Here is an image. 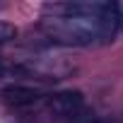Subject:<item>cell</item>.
I'll return each mask as SVG.
<instances>
[{
  "label": "cell",
  "mask_w": 123,
  "mask_h": 123,
  "mask_svg": "<svg viewBox=\"0 0 123 123\" xmlns=\"http://www.w3.org/2000/svg\"><path fill=\"white\" fill-rule=\"evenodd\" d=\"M53 12L46 19V29L53 39L68 43H94L109 41L116 31V5L106 3H68V5H48Z\"/></svg>",
  "instance_id": "cell-1"
},
{
  "label": "cell",
  "mask_w": 123,
  "mask_h": 123,
  "mask_svg": "<svg viewBox=\"0 0 123 123\" xmlns=\"http://www.w3.org/2000/svg\"><path fill=\"white\" fill-rule=\"evenodd\" d=\"M85 104V97L82 92L77 89H70V92H58L48 99V109L58 116H75Z\"/></svg>",
  "instance_id": "cell-2"
},
{
  "label": "cell",
  "mask_w": 123,
  "mask_h": 123,
  "mask_svg": "<svg viewBox=\"0 0 123 123\" xmlns=\"http://www.w3.org/2000/svg\"><path fill=\"white\" fill-rule=\"evenodd\" d=\"M3 99H5L10 106L27 109V106H34V104L41 101V92L29 89V87H22V85H12V87L3 89Z\"/></svg>",
  "instance_id": "cell-3"
},
{
  "label": "cell",
  "mask_w": 123,
  "mask_h": 123,
  "mask_svg": "<svg viewBox=\"0 0 123 123\" xmlns=\"http://www.w3.org/2000/svg\"><path fill=\"white\" fill-rule=\"evenodd\" d=\"M31 70L17 63H7V60L0 58V77H29Z\"/></svg>",
  "instance_id": "cell-4"
},
{
  "label": "cell",
  "mask_w": 123,
  "mask_h": 123,
  "mask_svg": "<svg viewBox=\"0 0 123 123\" xmlns=\"http://www.w3.org/2000/svg\"><path fill=\"white\" fill-rule=\"evenodd\" d=\"M17 36V27L10 22H0V43H7Z\"/></svg>",
  "instance_id": "cell-5"
},
{
  "label": "cell",
  "mask_w": 123,
  "mask_h": 123,
  "mask_svg": "<svg viewBox=\"0 0 123 123\" xmlns=\"http://www.w3.org/2000/svg\"><path fill=\"white\" fill-rule=\"evenodd\" d=\"M116 17H118V22H121V27H123V3L116 5Z\"/></svg>",
  "instance_id": "cell-6"
}]
</instances>
